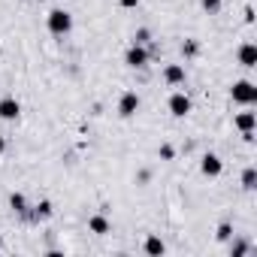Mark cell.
I'll use <instances>...</instances> for the list:
<instances>
[{
    "label": "cell",
    "instance_id": "obj_1",
    "mask_svg": "<svg viewBox=\"0 0 257 257\" xmlns=\"http://www.w3.org/2000/svg\"><path fill=\"white\" fill-rule=\"evenodd\" d=\"M70 28H73V19H70V13H64V10H55V13H49V31H52V34L64 37V34H70Z\"/></svg>",
    "mask_w": 257,
    "mask_h": 257
},
{
    "label": "cell",
    "instance_id": "obj_2",
    "mask_svg": "<svg viewBox=\"0 0 257 257\" xmlns=\"http://www.w3.org/2000/svg\"><path fill=\"white\" fill-rule=\"evenodd\" d=\"M233 100L251 106V103L257 100V88H254L251 82H236V85H233Z\"/></svg>",
    "mask_w": 257,
    "mask_h": 257
},
{
    "label": "cell",
    "instance_id": "obj_3",
    "mask_svg": "<svg viewBox=\"0 0 257 257\" xmlns=\"http://www.w3.org/2000/svg\"><path fill=\"white\" fill-rule=\"evenodd\" d=\"M170 112L179 115V118H185V115L191 112V100H188L185 94H173V97H170Z\"/></svg>",
    "mask_w": 257,
    "mask_h": 257
},
{
    "label": "cell",
    "instance_id": "obj_4",
    "mask_svg": "<svg viewBox=\"0 0 257 257\" xmlns=\"http://www.w3.org/2000/svg\"><path fill=\"white\" fill-rule=\"evenodd\" d=\"M137 109H140V97H137V94H124V97H121V103H118V112H121L124 118H131Z\"/></svg>",
    "mask_w": 257,
    "mask_h": 257
},
{
    "label": "cell",
    "instance_id": "obj_5",
    "mask_svg": "<svg viewBox=\"0 0 257 257\" xmlns=\"http://www.w3.org/2000/svg\"><path fill=\"white\" fill-rule=\"evenodd\" d=\"M19 112H22L19 100H13V97H7V100H0V118H7V121H13V118H19Z\"/></svg>",
    "mask_w": 257,
    "mask_h": 257
},
{
    "label": "cell",
    "instance_id": "obj_6",
    "mask_svg": "<svg viewBox=\"0 0 257 257\" xmlns=\"http://www.w3.org/2000/svg\"><path fill=\"white\" fill-rule=\"evenodd\" d=\"M221 167H224V164H221L218 155H206V158H203V173H206V176H221Z\"/></svg>",
    "mask_w": 257,
    "mask_h": 257
},
{
    "label": "cell",
    "instance_id": "obj_7",
    "mask_svg": "<svg viewBox=\"0 0 257 257\" xmlns=\"http://www.w3.org/2000/svg\"><path fill=\"white\" fill-rule=\"evenodd\" d=\"M239 61H242V67H254V64H257V49H254L251 43H245V46L239 49Z\"/></svg>",
    "mask_w": 257,
    "mask_h": 257
},
{
    "label": "cell",
    "instance_id": "obj_8",
    "mask_svg": "<svg viewBox=\"0 0 257 257\" xmlns=\"http://www.w3.org/2000/svg\"><path fill=\"white\" fill-rule=\"evenodd\" d=\"M146 61H149V55L140 46H134L131 52H127V64H131V67H146Z\"/></svg>",
    "mask_w": 257,
    "mask_h": 257
},
{
    "label": "cell",
    "instance_id": "obj_9",
    "mask_svg": "<svg viewBox=\"0 0 257 257\" xmlns=\"http://www.w3.org/2000/svg\"><path fill=\"white\" fill-rule=\"evenodd\" d=\"M164 79H167L170 85H179V82H185V67H179V64H170V67H167V73H164Z\"/></svg>",
    "mask_w": 257,
    "mask_h": 257
},
{
    "label": "cell",
    "instance_id": "obj_10",
    "mask_svg": "<svg viewBox=\"0 0 257 257\" xmlns=\"http://www.w3.org/2000/svg\"><path fill=\"white\" fill-rule=\"evenodd\" d=\"M236 127H239L242 134H254V112H242L236 118Z\"/></svg>",
    "mask_w": 257,
    "mask_h": 257
},
{
    "label": "cell",
    "instance_id": "obj_11",
    "mask_svg": "<svg viewBox=\"0 0 257 257\" xmlns=\"http://www.w3.org/2000/svg\"><path fill=\"white\" fill-rule=\"evenodd\" d=\"M88 227H91V233H109V221H106L103 215H94V218L88 221Z\"/></svg>",
    "mask_w": 257,
    "mask_h": 257
},
{
    "label": "cell",
    "instance_id": "obj_12",
    "mask_svg": "<svg viewBox=\"0 0 257 257\" xmlns=\"http://www.w3.org/2000/svg\"><path fill=\"white\" fill-rule=\"evenodd\" d=\"M146 251H149V254H155V257H158V254H164V251H167V245H164V242H161V239H158V236H152V239H149V242H146Z\"/></svg>",
    "mask_w": 257,
    "mask_h": 257
},
{
    "label": "cell",
    "instance_id": "obj_13",
    "mask_svg": "<svg viewBox=\"0 0 257 257\" xmlns=\"http://www.w3.org/2000/svg\"><path fill=\"white\" fill-rule=\"evenodd\" d=\"M10 206H13L16 212H25V197H22V194H13V200H10Z\"/></svg>",
    "mask_w": 257,
    "mask_h": 257
},
{
    "label": "cell",
    "instance_id": "obj_14",
    "mask_svg": "<svg viewBox=\"0 0 257 257\" xmlns=\"http://www.w3.org/2000/svg\"><path fill=\"white\" fill-rule=\"evenodd\" d=\"M242 185H245L248 191L254 188V170H245V176H242Z\"/></svg>",
    "mask_w": 257,
    "mask_h": 257
},
{
    "label": "cell",
    "instance_id": "obj_15",
    "mask_svg": "<svg viewBox=\"0 0 257 257\" xmlns=\"http://www.w3.org/2000/svg\"><path fill=\"white\" fill-rule=\"evenodd\" d=\"M37 215H40V218H49V215H52V203H40V206H37Z\"/></svg>",
    "mask_w": 257,
    "mask_h": 257
},
{
    "label": "cell",
    "instance_id": "obj_16",
    "mask_svg": "<svg viewBox=\"0 0 257 257\" xmlns=\"http://www.w3.org/2000/svg\"><path fill=\"white\" fill-rule=\"evenodd\" d=\"M203 7H206L209 13H218V10H221V0H203Z\"/></svg>",
    "mask_w": 257,
    "mask_h": 257
},
{
    "label": "cell",
    "instance_id": "obj_17",
    "mask_svg": "<svg viewBox=\"0 0 257 257\" xmlns=\"http://www.w3.org/2000/svg\"><path fill=\"white\" fill-rule=\"evenodd\" d=\"M218 239H230V224H221L218 227Z\"/></svg>",
    "mask_w": 257,
    "mask_h": 257
},
{
    "label": "cell",
    "instance_id": "obj_18",
    "mask_svg": "<svg viewBox=\"0 0 257 257\" xmlns=\"http://www.w3.org/2000/svg\"><path fill=\"white\" fill-rule=\"evenodd\" d=\"M161 158H164V161H170V158H173V149H170V146H164V149H161Z\"/></svg>",
    "mask_w": 257,
    "mask_h": 257
},
{
    "label": "cell",
    "instance_id": "obj_19",
    "mask_svg": "<svg viewBox=\"0 0 257 257\" xmlns=\"http://www.w3.org/2000/svg\"><path fill=\"white\" fill-rule=\"evenodd\" d=\"M137 4H140V0H121V7H124V10H134Z\"/></svg>",
    "mask_w": 257,
    "mask_h": 257
},
{
    "label": "cell",
    "instance_id": "obj_20",
    "mask_svg": "<svg viewBox=\"0 0 257 257\" xmlns=\"http://www.w3.org/2000/svg\"><path fill=\"white\" fill-rule=\"evenodd\" d=\"M185 55H197V43H188L185 46Z\"/></svg>",
    "mask_w": 257,
    "mask_h": 257
},
{
    "label": "cell",
    "instance_id": "obj_21",
    "mask_svg": "<svg viewBox=\"0 0 257 257\" xmlns=\"http://www.w3.org/2000/svg\"><path fill=\"white\" fill-rule=\"evenodd\" d=\"M4 149H7V140H4V137H0V155H4Z\"/></svg>",
    "mask_w": 257,
    "mask_h": 257
}]
</instances>
